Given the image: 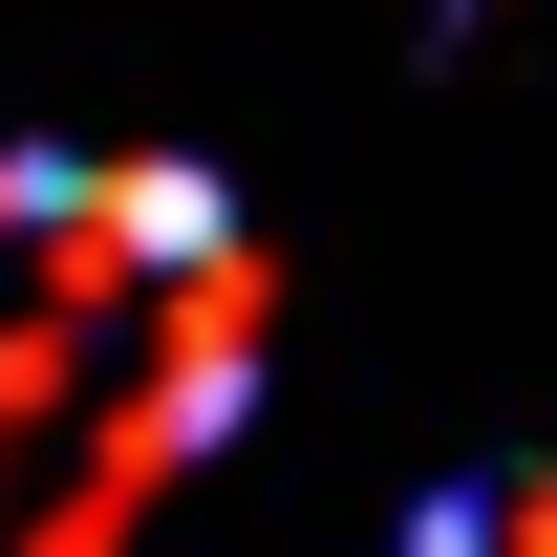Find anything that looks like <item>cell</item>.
<instances>
[{"mask_svg":"<svg viewBox=\"0 0 557 557\" xmlns=\"http://www.w3.org/2000/svg\"><path fill=\"white\" fill-rule=\"evenodd\" d=\"M258 408V258L172 150H0V536H108Z\"/></svg>","mask_w":557,"mask_h":557,"instance_id":"1","label":"cell"}]
</instances>
